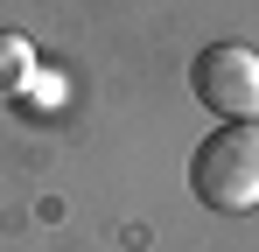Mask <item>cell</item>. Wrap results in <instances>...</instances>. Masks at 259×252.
Instances as JSON below:
<instances>
[{
  "instance_id": "cell-1",
  "label": "cell",
  "mask_w": 259,
  "mask_h": 252,
  "mask_svg": "<svg viewBox=\"0 0 259 252\" xmlns=\"http://www.w3.org/2000/svg\"><path fill=\"white\" fill-rule=\"evenodd\" d=\"M189 189H196V203L224 210V217L252 210L259 203V126H210L189 154Z\"/></svg>"
},
{
  "instance_id": "cell-2",
  "label": "cell",
  "mask_w": 259,
  "mask_h": 252,
  "mask_svg": "<svg viewBox=\"0 0 259 252\" xmlns=\"http://www.w3.org/2000/svg\"><path fill=\"white\" fill-rule=\"evenodd\" d=\"M189 91L203 112H217V126H259V49L210 42L189 63Z\"/></svg>"
},
{
  "instance_id": "cell-3",
  "label": "cell",
  "mask_w": 259,
  "mask_h": 252,
  "mask_svg": "<svg viewBox=\"0 0 259 252\" xmlns=\"http://www.w3.org/2000/svg\"><path fill=\"white\" fill-rule=\"evenodd\" d=\"M28 77H35V42L21 28H0V98H21Z\"/></svg>"
}]
</instances>
